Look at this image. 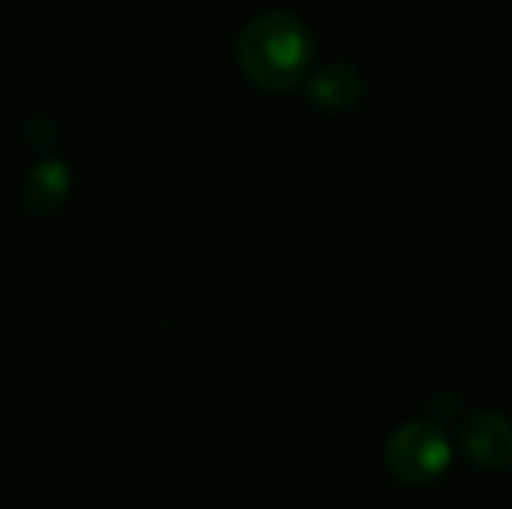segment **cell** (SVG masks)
Returning a JSON list of instances; mask_svg holds the SVG:
<instances>
[{"label": "cell", "mask_w": 512, "mask_h": 509, "mask_svg": "<svg viewBox=\"0 0 512 509\" xmlns=\"http://www.w3.org/2000/svg\"><path fill=\"white\" fill-rule=\"evenodd\" d=\"M312 48L315 39L297 15L285 9H270L255 15L240 30L237 63L252 84L270 93H285L306 78Z\"/></svg>", "instance_id": "cell-1"}, {"label": "cell", "mask_w": 512, "mask_h": 509, "mask_svg": "<svg viewBox=\"0 0 512 509\" xmlns=\"http://www.w3.org/2000/svg\"><path fill=\"white\" fill-rule=\"evenodd\" d=\"M453 462L447 432L432 420H414L393 432L384 447V465L402 486H426L438 480Z\"/></svg>", "instance_id": "cell-2"}, {"label": "cell", "mask_w": 512, "mask_h": 509, "mask_svg": "<svg viewBox=\"0 0 512 509\" xmlns=\"http://www.w3.org/2000/svg\"><path fill=\"white\" fill-rule=\"evenodd\" d=\"M462 450L483 471L512 468V420L483 411L462 426Z\"/></svg>", "instance_id": "cell-3"}, {"label": "cell", "mask_w": 512, "mask_h": 509, "mask_svg": "<svg viewBox=\"0 0 512 509\" xmlns=\"http://www.w3.org/2000/svg\"><path fill=\"white\" fill-rule=\"evenodd\" d=\"M306 93L312 105L324 111H345L357 105V99L363 96V78L348 63H327L318 72H312Z\"/></svg>", "instance_id": "cell-4"}, {"label": "cell", "mask_w": 512, "mask_h": 509, "mask_svg": "<svg viewBox=\"0 0 512 509\" xmlns=\"http://www.w3.org/2000/svg\"><path fill=\"white\" fill-rule=\"evenodd\" d=\"M69 183H72V177H69L66 165H60V162L36 165L27 174L24 189H21L24 192V207L30 213H51V210H57L66 201Z\"/></svg>", "instance_id": "cell-5"}]
</instances>
